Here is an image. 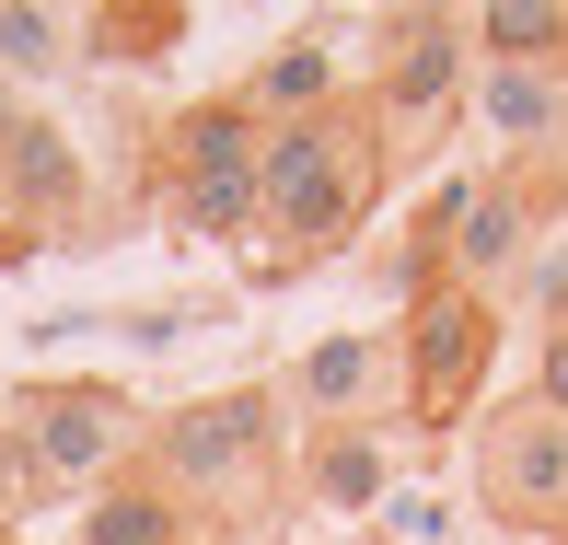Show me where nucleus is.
Masks as SVG:
<instances>
[{
  "label": "nucleus",
  "mask_w": 568,
  "mask_h": 545,
  "mask_svg": "<svg viewBox=\"0 0 568 545\" xmlns=\"http://www.w3.org/2000/svg\"><path fill=\"white\" fill-rule=\"evenodd\" d=\"M383 174H395V128L372 117V93L302 117V128H267V174H255V244H244V279L278 291V279L325 268L359 221H372Z\"/></svg>",
  "instance_id": "obj_1"
},
{
  "label": "nucleus",
  "mask_w": 568,
  "mask_h": 545,
  "mask_svg": "<svg viewBox=\"0 0 568 545\" xmlns=\"http://www.w3.org/2000/svg\"><path fill=\"white\" fill-rule=\"evenodd\" d=\"M278 418H291L278 383H221V395L163 406V418L140 430V464H151L186 511L232 523V511H267L278 476H291V430H278Z\"/></svg>",
  "instance_id": "obj_2"
},
{
  "label": "nucleus",
  "mask_w": 568,
  "mask_h": 545,
  "mask_svg": "<svg viewBox=\"0 0 568 545\" xmlns=\"http://www.w3.org/2000/svg\"><path fill=\"white\" fill-rule=\"evenodd\" d=\"M255 174H267V117L244 93H197L151 128V186L197 244H255Z\"/></svg>",
  "instance_id": "obj_3"
},
{
  "label": "nucleus",
  "mask_w": 568,
  "mask_h": 545,
  "mask_svg": "<svg viewBox=\"0 0 568 545\" xmlns=\"http://www.w3.org/2000/svg\"><path fill=\"white\" fill-rule=\"evenodd\" d=\"M140 430L151 418L93 372H47V383L0 395V464H12V487H82L93 499L116 464H140Z\"/></svg>",
  "instance_id": "obj_4"
},
{
  "label": "nucleus",
  "mask_w": 568,
  "mask_h": 545,
  "mask_svg": "<svg viewBox=\"0 0 568 545\" xmlns=\"http://www.w3.org/2000/svg\"><path fill=\"white\" fill-rule=\"evenodd\" d=\"M487 383H499V302L464 291V279H442V291H418L395 314V406L406 430H464L487 406Z\"/></svg>",
  "instance_id": "obj_5"
},
{
  "label": "nucleus",
  "mask_w": 568,
  "mask_h": 545,
  "mask_svg": "<svg viewBox=\"0 0 568 545\" xmlns=\"http://www.w3.org/2000/svg\"><path fill=\"white\" fill-rule=\"evenodd\" d=\"M476 511L510 523V534H557L568 523V418L546 395L476 406Z\"/></svg>",
  "instance_id": "obj_6"
},
{
  "label": "nucleus",
  "mask_w": 568,
  "mask_h": 545,
  "mask_svg": "<svg viewBox=\"0 0 568 545\" xmlns=\"http://www.w3.org/2000/svg\"><path fill=\"white\" fill-rule=\"evenodd\" d=\"M372 117L395 128H442L464 117V93H476V36H464V12H383V59H372Z\"/></svg>",
  "instance_id": "obj_7"
},
{
  "label": "nucleus",
  "mask_w": 568,
  "mask_h": 545,
  "mask_svg": "<svg viewBox=\"0 0 568 545\" xmlns=\"http://www.w3.org/2000/svg\"><path fill=\"white\" fill-rule=\"evenodd\" d=\"M383 395H395V336H372V325L314 336V349L278 372V406L302 418V441L314 430H383Z\"/></svg>",
  "instance_id": "obj_8"
},
{
  "label": "nucleus",
  "mask_w": 568,
  "mask_h": 545,
  "mask_svg": "<svg viewBox=\"0 0 568 545\" xmlns=\"http://www.w3.org/2000/svg\"><path fill=\"white\" fill-rule=\"evenodd\" d=\"M546 244V210H534V174L523 163H487V174H453V279L499 302V279Z\"/></svg>",
  "instance_id": "obj_9"
},
{
  "label": "nucleus",
  "mask_w": 568,
  "mask_h": 545,
  "mask_svg": "<svg viewBox=\"0 0 568 545\" xmlns=\"http://www.w3.org/2000/svg\"><path fill=\"white\" fill-rule=\"evenodd\" d=\"M210 534H221V523H210V511H186L151 464H116V476L82 499V523H70V545H210Z\"/></svg>",
  "instance_id": "obj_10"
},
{
  "label": "nucleus",
  "mask_w": 568,
  "mask_h": 545,
  "mask_svg": "<svg viewBox=\"0 0 568 545\" xmlns=\"http://www.w3.org/2000/svg\"><path fill=\"white\" fill-rule=\"evenodd\" d=\"M82 151H70V128L47 117H12V151H0V210H12L23 232H70L82 221Z\"/></svg>",
  "instance_id": "obj_11"
},
{
  "label": "nucleus",
  "mask_w": 568,
  "mask_h": 545,
  "mask_svg": "<svg viewBox=\"0 0 568 545\" xmlns=\"http://www.w3.org/2000/svg\"><path fill=\"white\" fill-rule=\"evenodd\" d=\"M232 93H244V105L267 117V128H302V117L348 105L359 82H348V59H337V47H325V36H278V47H267V59H255L244 82H232Z\"/></svg>",
  "instance_id": "obj_12"
},
{
  "label": "nucleus",
  "mask_w": 568,
  "mask_h": 545,
  "mask_svg": "<svg viewBox=\"0 0 568 545\" xmlns=\"http://www.w3.org/2000/svg\"><path fill=\"white\" fill-rule=\"evenodd\" d=\"M487 128H499V163H557L568 151V82L546 70H487L476 59V93H464Z\"/></svg>",
  "instance_id": "obj_13"
},
{
  "label": "nucleus",
  "mask_w": 568,
  "mask_h": 545,
  "mask_svg": "<svg viewBox=\"0 0 568 545\" xmlns=\"http://www.w3.org/2000/svg\"><path fill=\"white\" fill-rule=\"evenodd\" d=\"M464 36H476L487 70H546V82H568V0H476Z\"/></svg>",
  "instance_id": "obj_14"
},
{
  "label": "nucleus",
  "mask_w": 568,
  "mask_h": 545,
  "mask_svg": "<svg viewBox=\"0 0 568 545\" xmlns=\"http://www.w3.org/2000/svg\"><path fill=\"white\" fill-rule=\"evenodd\" d=\"M291 487L314 511H372L383 487H395V453H383V430H314L291 464Z\"/></svg>",
  "instance_id": "obj_15"
},
{
  "label": "nucleus",
  "mask_w": 568,
  "mask_h": 545,
  "mask_svg": "<svg viewBox=\"0 0 568 545\" xmlns=\"http://www.w3.org/2000/svg\"><path fill=\"white\" fill-rule=\"evenodd\" d=\"M186 47V12L174 0H105V12H82V59L93 70H151Z\"/></svg>",
  "instance_id": "obj_16"
},
{
  "label": "nucleus",
  "mask_w": 568,
  "mask_h": 545,
  "mask_svg": "<svg viewBox=\"0 0 568 545\" xmlns=\"http://www.w3.org/2000/svg\"><path fill=\"white\" fill-rule=\"evenodd\" d=\"M59 47H82V12H47V0H12L0 12V70H59Z\"/></svg>",
  "instance_id": "obj_17"
},
{
  "label": "nucleus",
  "mask_w": 568,
  "mask_h": 545,
  "mask_svg": "<svg viewBox=\"0 0 568 545\" xmlns=\"http://www.w3.org/2000/svg\"><path fill=\"white\" fill-rule=\"evenodd\" d=\"M523 395H546L557 418H568V325H546V349H534V383H523Z\"/></svg>",
  "instance_id": "obj_18"
},
{
  "label": "nucleus",
  "mask_w": 568,
  "mask_h": 545,
  "mask_svg": "<svg viewBox=\"0 0 568 545\" xmlns=\"http://www.w3.org/2000/svg\"><path fill=\"white\" fill-rule=\"evenodd\" d=\"M0 151H12V105H0ZM23 255H36V232H23L12 210H0V268H23Z\"/></svg>",
  "instance_id": "obj_19"
},
{
  "label": "nucleus",
  "mask_w": 568,
  "mask_h": 545,
  "mask_svg": "<svg viewBox=\"0 0 568 545\" xmlns=\"http://www.w3.org/2000/svg\"><path fill=\"white\" fill-rule=\"evenodd\" d=\"M0 545H12V523H0Z\"/></svg>",
  "instance_id": "obj_20"
}]
</instances>
